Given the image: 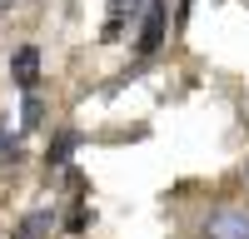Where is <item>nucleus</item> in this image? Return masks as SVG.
<instances>
[{
	"instance_id": "f257e3e1",
	"label": "nucleus",
	"mask_w": 249,
	"mask_h": 239,
	"mask_svg": "<svg viewBox=\"0 0 249 239\" xmlns=\"http://www.w3.org/2000/svg\"><path fill=\"white\" fill-rule=\"evenodd\" d=\"M160 45H164V0H140V40H135V50L155 55Z\"/></svg>"
},
{
	"instance_id": "f03ea898",
	"label": "nucleus",
	"mask_w": 249,
	"mask_h": 239,
	"mask_svg": "<svg viewBox=\"0 0 249 239\" xmlns=\"http://www.w3.org/2000/svg\"><path fill=\"white\" fill-rule=\"evenodd\" d=\"M204 239H249V214L244 209H214L204 219Z\"/></svg>"
},
{
	"instance_id": "7ed1b4c3",
	"label": "nucleus",
	"mask_w": 249,
	"mask_h": 239,
	"mask_svg": "<svg viewBox=\"0 0 249 239\" xmlns=\"http://www.w3.org/2000/svg\"><path fill=\"white\" fill-rule=\"evenodd\" d=\"M10 65H15V85L20 90H35V80H40V50L35 45H20Z\"/></svg>"
},
{
	"instance_id": "20e7f679",
	"label": "nucleus",
	"mask_w": 249,
	"mask_h": 239,
	"mask_svg": "<svg viewBox=\"0 0 249 239\" xmlns=\"http://www.w3.org/2000/svg\"><path fill=\"white\" fill-rule=\"evenodd\" d=\"M135 10H140V0H110V20H105V35H100V40H120L124 20H130Z\"/></svg>"
},
{
	"instance_id": "39448f33",
	"label": "nucleus",
	"mask_w": 249,
	"mask_h": 239,
	"mask_svg": "<svg viewBox=\"0 0 249 239\" xmlns=\"http://www.w3.org/2000/svg\"><path fill=\"white\" fill-rule=\"evenodd\" d=\"M75 145H80V135H75V130H60L55 145H50V165H65V159L75 154Z\"/></svg>"
},
{
	"instance_id": "423d86ee",
	"label": "nucleus",
	"mask_w": 249,
	"mask_h": 239,
	"mask_svg": "<svg viewBox=\"0 0 249 239\" xmlns=\"http://www.w3.org/2000/svg\"><path fill=\"white\" fill-rule=\"evenodd\" d=\"M40 115H45V110H40L35 90H25V115H20V125H25V130H35V125H40Z\"/></svg>"
},
{
	"instance_id": "0eeeda50",
	"label": "nucleus",
	"mask_w": 249,
	"mask_h": 239,
	"mask_svg": "<svg viewBox=\"0 0 249 239\" xmlns=\"http://www.w3.org/2000/svg\"><path fill=\"white\" fill-rule=\"evenodd\" d=\"M50 224V214H30L25 224H20V239H40V229Z\"/></svg>"
},
{
	"instance_id": "6e6552de",
	"label": "nucleus",
	"mask_w": 249,
	"mask_h": 239,
	"mask_svg": "<svg viewBox=\"0 0 249 239\" xmlns=\"http://www.w3.org/2000/svg\"><path fill=\"white\" fill-rule=\"evenodd\" d=\"M190 5H195V0H179V25L190 20Z\"/></svg>"
},
{
	"instance_id": "1a4fd4ad",
	"label": "nucleus",
	"mask_w": 249,
	"mask_h": 239,
	"mask_svg": "<svg viewBox=\"0 0 249 239\" xmlns=\"http://www.w3.org/2000/svg\"><path fill=\"white\" fill-rule=\"evenodd\" d=\"M5 5H10V0H0V10H5Z\"/></svg>"
}]
</instances>
